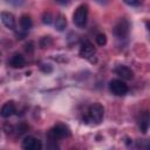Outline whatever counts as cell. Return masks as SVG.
Returning a JSON list of instances; mask_svg holds the SVG:
<instances>
[{"label":"cell","mask_w":150,"mask_h":150,"mask_svg":"<svg viewBox=\"0 0 150 150\" xmlns=\"http://www.w3.org/2000/svg\"><path fill=\"white\" fill-rule=\"evenodd\" d=\"M87 18H88V6L81 5L76 8L73 15V21L77 27H84L87 23Z\"/></svg>","instance_id":"1"},{"label":"cell","mask_w":150,"mask_h":150,"mask_svg":"<svg viewBox=\"0 0 150 150\" xmlns=\"http://www.w3.org/2000/svg\"><path fill=\"white\" fill-rule=\"evenodd\" d=\"M104 115V108L100 103H94L88 110V120L94 123H100Z\"/></svg>","instance_id":"2"},{"label":"cell","mask_w":150,"mask_h":150,"mask_svg":"<svg viewBox=\"0 0 150 150\" xmlns=\"http://www.w3.org/2000/svg\"><path fill=\"white\" fill-rule=\"evenodd\" d=\"M69 135H70L69 129L63 124H57V125L53 127L48 132V137L50 141H57V139L64 138Z\"/></svg>","instance_id":"3"},{"label":"cell","mask_w":150,"mask_h":150,"mask_svg":"<svg viewBox=\"0 0 150 150\" xmlns=\"http://www.w3.org/2000/svg\"><path fill=\"white\" fill-rule=\"evenodd\" d=\"M109 89H110V91L114 94V95H116V96H123V95H125L127 93H128V86L122 81V80H117V79H115V80H112V81H110V83H109Z\"/></svg>","instance_id":"4"},{"label":"cell","mask_w":150,"mask_h":150,"mask_svg":"<svg viewBox=\"0 0 150 150\" xmlns=\"http://www.w3.org/2000/svg\"><path fill=\"white\" fill-rule=\"evenodd\" d=\"M112 33L117 38H124L129 33V22L125 19H121L114 27Z\"/></svg>","instance_id":"5"},{"label":"cell","mask_w":150,"mask_h":150,"mask_svg":"<svg viewBox=\"0 0 150 150\" xmlns=\"http://www.w3.org/2000/svg\"><path fill=\"white\" fill-rule=\"evenodd\" d=\"M22 148L26 150H40L42 148V144L39 139L32 137V136H26L21 143Z\"/></svg>","instance_id":"6"},{"label":"cell","mask_w":150,"mask_h":150,"mask_svg":"<svg viewBox=\"0 0 150 150\" xmlns=\"http://www.w3.org/2000/svg\"><path fill=\"white\" fill-rule=\"evenodd\" d=\"M95 52H96L95 50V47H94V45L90 41L82 42L81 48H80V56L81 57H83V59H90L91 56H94Z\"/></svg>","instance_id":"7"},{"label":"cell","mask_w":150,"mask_h":150,"mask_svg":"<svg viewBox=\"0 0 150 150\" xmlns=\"http://www.w3.org/2000/svg\"><path fill=\"white\" fill-rule=\"evenodd\" d=\"M0 19H1L2 23L5 25V27H7L8 29H14L15 28V18L12 13L1 12L0 13Z\"/></svg>","instance_id":"8"},{"label":"cell","mask_w":150,"mask_h":150,"mask_svg":"<svg viewBox=\"0 0 150 150\" xmlns=\"http://www.w3.org/2000/svg\"><path fill=\"white\" fill-rule=\"evenodd\" d=\"M15 104H14V102H12V101H9V102H6L2 107H1V109H0V116L1 117H4V118H8V117H11L14 112H15Z\"/></svg>","instance_id":"9"},{"label":"cell","mask_w":150,"mask_h":150,"mask_svg":"<svg viewBox=\"0 0 150 150\" xmlns=\"http://www.w3.org/2000/svg\"><path fill=\"white\" fill-rule=\"evenodd\" d=\"M115 73L124 80H131L134 77V71L127 66H117L115 68Z\"/></svg>","instance_id":"10"},{"label":"cell","mask_w":150,"mask_h":150,"mask_svg":"<svg viewBox=\"0 0 150 150\" xmlns=\"http://www.w3.org/2000/svg\"><path fill=\"white\" fill-rule=\"evenodd\" d=\"M26 63V60L22 55L20 54H14L12 56V59L9 60V66L13 68H22Z\"/></svg>","instance_id":"11"},{"label":"cell","mask_w":150,"mask_h":150,"mask_svg":"<svg viewBox=\"0 0 150 150\" xmlns=\"http://www.w3.org/2000/svg\"><path fill=\"white\" fill-rule=\"evenodd\" d=\"M139 129L143 134H145L149 129V114L148 111H144L142 115H141V118H139Z\"/></svg>","instance_id":"12"},{"label":"cell","mask_w":150,"mask_h":150,"mask_svg":"<svg viewBox=\"0 0 150 150\" xmlns=\"http://www.w3.org/2000/svg\"><path fill=\"white\" fill-rule=\"evenodd\" d=\"M20 26L21 28L26 32V30H29L32 27H33V21L30 19V16L28 15H22L21 19H20Z\"/></svg>","instance_id":"13"},{"label":"cell","mask_w":150,"mask_h":150,"mask_svg":"<svg viewBox=\"0 0 150 150\" xmlns=\"http://www.w3.org/2000/svg\"><path fill=\"white\" fill-rule=\"evenodd\" d=\"M66 26H67V20L62 14H60L55 20V28H56V30L62 32L66 28Z\"/></svg>","instance_id":"14"},{"label":"cell","mask_w":150,"mask_h":150,"mask_svg":"<svg viewBox=\"0 0 150 150\" xmlns=\"http://www.w3.org/2000/svg\"><path fill=\"white\" fill-rule=\"evenodd\" d=\"M95 39H96V42H97V45H98V46H104V45L107 43V36H105L103 33L97 34Z\"/></svg>","instance_id":"15"},{"label":"cell","mask_w":150,"mask_h":150,"mask_svg":"<svg viewBox=\"0 0 150 150\" xmlns=\"http://www.w3.org/2000/svg\"><path fill=\"white\" fill-rule=\"evenodd\" d=\"M50 45H52V39H50V36H43V38L41 39V41H40L41 48H46V47H48V46H50Z\"/></svg>","instance_id":"16"},{"label":"cell","mask_w":150,"mask_h":150,"mask_svg":"<svg viewBox=\"0 0 150 150\" xmlns=\"http://www.w3.org/2000/svg\"><path fill=\"white\" fill-rule=\"evenodd\" d=\"M52 21H53V16H52V14H50L49 12L43 13V15H42V22L46 23V25H50Z\"/></svg>","instance_id":"17"},{"label":"cell","mask_w":150,"mask_h":150,"mask_svg":"<svg viewBox=\"0 0 150 150\" xmlns=\"http://www.w3.org/2000/svg\"><path fill=\"white\" fill-rule=\"evenodd\" d=\"M27 129H28V127H27L26 124L21 123V124L16 128V131H18V134H19V135H21V134H23L25 131H27Z\"/></svg>","instance_id":"18"},{"label":"cell","mask_w":150,"mask_h":150,"mask_svg":"<svg viewBox=\"0 0 150 150\" xmlns=\"http://www.w3.org/2000/svg\"><path fill=\"white\" fill-rule=\"evenodd\" d=\"M45 73H49V71H52V67H50V64H41V67H40Z\"/></svg>","instance_id":"19"},{"label":"cell","mask_w":150,"mask_h":150,"mask_svg":"<svg viewBox=\"0 0 150 150\" xmlns=\"http://www.w3.org/2000/svg\"><path fill=\"white\" fill-rule=\"evenodd\" d=\"M124 2L127 5H130V6H135L138 4V0H124Z\"/></svg>","instance_id":"20"},{"label":"cell","mask_w":150,"mask_h":150,"mask_svg":"<svg viewBox=\"0 0 150 150\" xmlns=\"http://www.w3.org/2000/svg\"><path fill=\"white\" fill-rule=\"evenodd\" d=\"M32 46H33V43H32V42H29V43H27V45L25 46V47H26V50H27V52H32V50H33V48H32Z\"/></svg>","instance_id":"21"},{"label":"cell","mask_w":150,"mask_h":150,"mask_svg":"<svg viewBox=\"0 0 150 150\" xmlns=\"http://www.w3.org/2000/svg\"><path fill=\"white\" fill-rule=\"evenodd\" d=\"M59 4H61V5H66L67 2H68V0H56Z\"/></svg>","instance_id":"22"},{"label":"cell","mask_w":150,"mask_h":150,"mask_svg":"<svg viewBox=\"0 0 150 150\" xmlns=\"http://www.w3.org/2000/svg\"><path fill=\"white\" fill-rule=\"evenodd\" d=\"M97 1H98V2H101V4H103V2H107L108 0H97Z\"/></svg>","instance_id":"23"},{"label":"cell","mask_w":150,"mask_h":150,"mask_svg":"<svg viewBox=\"0 0 150 150\" xmlns=\"http://www.w3.org/2000/svg\"><path fill=\"white\" fill-rule=\"evenodd\" d=\"M0 57H1V53H0Z\"/></svg>","instance_id":"24"}]
</instances>
